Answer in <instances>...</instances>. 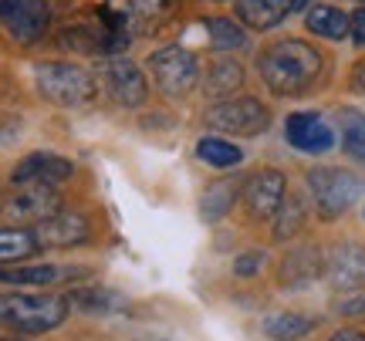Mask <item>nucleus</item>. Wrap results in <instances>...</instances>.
I'll list each match as a JSON object with an SVG mask.
<instances>
[{"instance_id": "nucleus-1", "label": "nucleus", "mask_w": 365, "mask_h": 341, "mask_svg": "<svg viewBox=\"0 0 365 341\" xmlns=\"http://www.w3.org/2000/svg\"><path fill=\"white\" fill-rule=\"evenodd\" d=\"M322 54L304 41H277L257 58L264 85L274 95H304L322 75Z\"/></svg>"}, {"instance_id": "nucleus-2", "label": "nucleus", "mask_w": 365, "mask_h": 341, "mask_svg": "<svg viewBox=\"0 0 365 341\" xmlns=\"http://www.w3.org/2000/svg\"><path fill=\"white\" fill-rule=\"evenodd\" d=\"M68 318V298L58 294H27L11 290L0 294V331L14 335H44Z\"/></svg>"}, {"instance_id": "nucleus-3", "label": "nucleus", "mask_w": 365, "mask_h": 341, "mask_svg": "<svg viewBox=\"0 0 365 341\" xmlns=\"http://www.w3.org/2000/svg\"><path fill=\"white\" fill-rule=\"evenodd\" d=\"M34 85H38V95L48 98L51 105L61 108H81L95 102L98 95V81L91 78L81 65H71V61H44V65L34 68Z\"/></svg>"}, {"instance_id": "nucleus-4", "label": "nucleus", "mask_w": 365, "mask_h": 341, "mask_svg": "<svg viewBox=\"0 0 365 341\" xmlns=\"http://www.w3.org/2000/svg\"><path fill=\"white\" fill-rule=\"evenodd\" d=\"M308 189L314 196V206L325 220H335L345 210H352V203L362 196L365 183L355 172L335 169V166H318L308 172Z\"/></svg>"}, {"instance_id": "nucleus-5", "label": "nucleus", "mask_w": 365, "mask_h": 341, "mask_svg": "<svg viewBox=\"0 0 365 341\" xmlns=\"http://www.w3.org/2000/svg\"><path fill=\"white\" fill-rule=\"evenodd\" d=\"M149 71L156 78L159 92L173 95V98L190 95L196 88V81H200V61L186 48H159V51H153L149 54Z\"/></svg>"}, {"instance_id": "nucleus-6", "label": "nucleus", "mask_w": 365, "mask_h": 341, "mask_svg": "<svg viewBox=\"0 0 365 341\" xmlns=\"http://www.w3.org/2000/svg\"><path fill=\"white\" fill-rule=\"evenodd\" d=\"M267 108L257 98H223L207 108V125L230 135H261L267 129Z\"/></svg>"}, {"instance_id": "nucleus-7", "label": "nucleus", "mask_w": 365, "mask_h": 341, "mask_svg": "<svg viewBox=\"0 0 365 341\" xmlns=\"http://www.w3.org/2000/svg\"><path fill=\"white\" fill-rule=\"evenodd\" d=\"M0 24L17 44H34L51 27L48 0H0Z\"/></svg>"}, {"instance_id": "nucleus-8", "label": "nucleus", "mask_w": 365, "mask_h": 341, "mask_svg": "<svg viewBox=\"0 0 365 341\" xmlns=\"http://www.w3.org/2000/svg\"><path fill=\"white\" fill-rule=\"evenodd\" d=\"M102 88L105 95L122 108H139L149 98V85H145V75L132 61H108L102 68Z\"/></svg>"}, {"instance_id": "nucleus-9", "label": "nucleus", "mask_w": 365, "mask_h": 341, "mask_svg": "<svg viewBox=\"0 0 365 341\" xmlns=\"http://www.w3.org/2000/svg\"><path fill=\"white\" fill-rule=\"evenodd\" d=\"M75 176V162L58 152H31L11 172L14 186H58Z\"/></svg>"}, {"instance_id": "nucleus-10", "label": "nucleus", "mask_w": 365, "mask_h": 341, "mask_svg": "<svg viewBox=\"0 0 365 341\" xmlns=\"http://www.w3.org/2000/svg\"><path fill=\"white\" fill-rule=\"evenodd\" d=\"M287 196V179L277 169H261L250 176V183L244 186V203L254 220H274V213L281 210V203Z\"/></svg>"}, {"instance_id": "nucleus-11", "label": "nucleus", "mask_w": 365, "mask_h": 341, "mask_svg": "<svg viewBox=\"0 0 365 341\" xmlns=\"http://www.w3.org/2000/svg\"><path fill=\"white\" fill-rule=\"evenodd\" d=\"M325 277L335 290H362L365 288V247L362 243H339L328 253Z\"/></svg>"}, {"instance_id": "nucleus-12", "label": "nucleus", "mask_w": 365, "mask_h": 341, "mask_svg": "<svg viewBox=\"0 0 365 341\" xmlns=\"http://www.w3.org/2000/svg\"><path fill=\"white\" fill-rule=\"evenodd\" d=\"M54 213H61V196L54 186H21V193L7 199V216L21 224H41Z\"/></svg>"}, {"instance_id": "nucleus-13", "label": "nucleus", "mask_w": 365, "mask_h": 341, "mask_svg": "<svg viewBox=\"0 0 365 341\" xmlns=\"http://www.w3.org/2000/svg\"><path fill=\"white\" fill-rule=\"evenodd\" d=\"M284 135L298 152H312V156L328 152L335 145V135L328 129V122L322 115H314V112H294V115H287Z\"/></svg>"}, {"instance_id": "nucleus-14", "label": "nucleus", "mask_w": 365, "mask_h": 341, "mask_svg": "<svg viewBox=\"0 0 365 341\" xmlns=\"http://www.w3.org/2000/svg\"><path fill=\"white\" fill-rule=\"evenodd\" d=\"M91 234L88 220L81 213H54L48 220H41L34 226V236H38L41 247H51V250H65V247H78L85 243Z\"/></svg>"}, {"instance_id": "nucleus-15", "label": "nucleus", "mask_w": 365, "mask_h": 341, "mask_svg": "<svg viewBox=\"0 0 365 341\" xmlns=\"http://www.w3.org/2000/svg\"><path fill=\"white\" fill-rule=\"evenodd\" d=\"M298 0H237V17L254 31H271L294 11Z\"/></svg>"}, {"instance_id": "nucleus-16", "label": "nucleus", "mask_w": 365, "mask_h": 341, "mask_svg": "<svg viewBox=\"0 0 365 341\" xmlns=\"http://www.w3.org/2000/svg\"><path fill=\"white\" fill-rule=\"evenodd\" d=\"M322 271H325V261L318 257V250L304 247L287 253L284 267H281V280H284V288H308L312 280H318Z\"/></svg>"}, {"instance_id": "nucleus-17", "label": "nucleus", "mask_w": 365, "mask_h": 341, "mask_svg": "<svg viewBox=\"0 0 365 341\" xmlns=\"http://www.w3.org/2000/svg\"><path fill=\"white\" fill-rule=\"evenodd\" d=\"M304 27L318 34V38H328V41H345L349 38V14L331 7V4H314L308 17H304Z\"/></svg>"}, {"instance_id": "nucleus-18", "label": "nucleus", "mask_w": 365, "mask_h": 341, "mask_svg": "<svg viewBox=\"0 0 365 341\" xmlns=\"http://www.w3.org/2000/svg\"><path fill=\"white\" fill-rule=\"evenodd\" d=\"M75 271L68 267H54V263H38V267H11V271H0V280L17 284V288H48L58 284L61 277H71Z\"/></svg>"}, {"instance_id": "nucleus-19", "label": "nucleus", "mask_w": 365, "mask_h": 341, "mask_svg": "<svg viewBox=\"0 0 365 341\" xmlns=\"http://www.w3.org/2000/svg\"><path fill=\"white\" fill-rule=\"evenodd\" d=\"M314 331V321L304 315H291V311H284V315H274L264 321V335L274 341H301L308 338Z\"/></svg>"}, {"instance_id": "nucleus-20", "label": "nucleus", "mask_w": 365, "mask_h": 341, "mask_svg": "<svg viewBox=\"0 0 365 341\" xmlns=\"http://www.w3.org/2000/svg\"><path fill=\"white\" fill-rule=\"evenodd\" d=\"M41 250L34 230H0V263H21Z\"/></svg>"}, {"instance_id": "nucleus-21", "label": "nucleus", "mask_w": 365, "mask_h": 341, "mask_svg": "<svg viewBox=\"0 0 365 341\" xmlns=\"http://www.w3.org/2000/svg\"><path fill=\"white\" fill-rule=\"evenodd\" d=\"M196 156L203 159L207 166H213V169H230V166H237L244 159V152H240V145L227 142V139L207 135V139L196 142Z\"/></svg>"}, {"instance_id": "nucleus-22", "label": "nucleus", "mask_w": 365, "mask_h": 341, "mask_svg": "<svg viewBox=\"0 0 365 341\" xmlns=\"http://www.w3.org/2000/svg\"><path fill=\"white\" fill-rule=\"evenodd\" d=\"M207 34H210V44H213L217 51H237V48L247 44L244 27H237L234 21H227V17H213V21H207Z\"/></svg>"}, {"instance_id": "nucleus-23", "label": "nucleus", "mask_w": 365, "mask_h": 341, "mask_svg": "<svg viewBox=\"0 0 365 341\" xmlns=\"http://www.w3.org/2000/svg\"><path fill=\"white\" fill-rule=\"evenodd\" d=\"M237 199V183H213L203 193V220H220V216H227L230 213V206H234Z\"/></svg>"}, {"instance_id": "nucleus-24", "label": "nucleus", "mask_w": 365, "mask_h": 341, "mask_svg": "<svg viewBox=\"0 0 365 341\" xmlns=\"http://www.w3.org/2000/svg\"><path fill=\"white\" fill-rule=\"evenodd\" d=\"M240 81H244L240 65H234V61H217L207 75V95H230L240 88Z\"/></svg>"}, {"instance_id": "nucleus-25", "label": "nucleus", "mask_w": 365, "mask_h": 341, "mask_svg": "<svg viewBox=\"0 0 365 341\" xmlns=\"http://www.w3.org/2000/svg\"><path fill=\"white\" fill-rule=\"evenodd\" d=\"M301 224H304V206H301V199L284 196L281 210L274 213V236H277V240H291V236L301 230Z\"/></svg>"}, {"instance_id": "nucleus-26", "label": "nucleus", "mask_w": 365, "mask_h": 341, "mask_svg": "<svg viewBox=\"0 0 365 341\" xmlns=\"http://www.w3.org/2000/svg\"><path fill=\"white\" fill-rule=\"evenodd\" d=\"M341 145L352 159L365 166V115H345L341 122Z\"/></svg>"}, {"instance_id": "nucleus-27", "label": "nucleus", "mask_w": 365, "mask_h": 341, "mask_svg": "<svg viewBox=\"0 0 365 341\" xmlns=\"http://www.w3.org/2000/svg\"><path fill=\"white\" fill-rule=\"evenodd\" d=\"M115 301L108 290H98V288H85V290H75L68 294V304H78L81 311H112L108 304Z\"/></svg>"}, {"instance_id": "nucleus-28", "label": "nucleus", "mask_w": 365, "mask_h": 341, "mask_svg": "<svg viewBox=\"0 0 365 341\" xmlns=\"http://www.w3.org/2000/svg\"><path fill=\"white\" fill-rule=\"evenodd\" d=\"M176 7V0H125V7L122 14L125 17H156V14H166Z\"/></svg>"}, {"instance_id": "nucleus-29", "label": "nucleus", "mask_w": 365, "mask_h": 341, "mask_svg": "<svg viewBox=\"0 0 365 341\" xmlns=\"http://www.w3.org/2000/svg\"><path fill=\"white\" fill-rule=\"evenodd\" d=\"M264 261H267V257H264L261 250H250V253H244V257H237V263H234L237 277H254L264 267Z\"/></svg>"}, {"instance_id": "nucleus-30", "label": "nucleus", "mask_w": 365, "mask_h": 341, "mask_svg": "<svg viewBox=\"0 0 365 341\" xmlns=\"http://www.w3.org/2000/svg\"><path fill=\"white\" fill-rule=\"evenodd\" d=\"M339 311L345 318H359V315H365V290H355L352 298H345V301L339 304Z\"/></svg>"}, {"instance_id": "nucleus-31", "label": "nucleus", "mask_w": 365, "mask_h": 341, "mask_svg": "<svg viewBox=\"0 0 365 341\" xmlns=\"http://www.w3.org/2000/svg\"><path fill=\"white\" fill-rule=\"evenodd\" d=\"M349 34H352L355 44H362V48H365V7H362V11H355L352 17H349Z\"/></svg>"}, {"instance_id": "nucleus-32", "label": "nucleus", "mask_w": 365, "mask_h": 341, "mask_svg": "<svg viewBox=\"0 0 365 341\" xmlns=\"http://www.w3.org/2000/svg\"><path fill=\"white\" fill-rule=\"evenodd\" d=\"M328 341H365V331H359V328H341V331H335Z\"/></svg>"}, {"instance_id": "nucleus-33", "label": "nucleus", "mask_w": 365, "mask_h": 341, "mask_svg": "<svg viewBox=\"0 0 365 341\" xmlns=\"http://www.w3.org/2000/svg\"><path fill=\"white\" fill-rule=\"evenodd\" d=\"M352 88L359 95H365V61H359V68H355V75H352Z\"/></svg>"}, {"instance_id": "nucleus-34", "label": "nucleus", "mask_w": 365, "mask_h": 341, "mask_svg": "<svg viewBox=\"0 0 365 341\" xmlns=\"http://www.w3.org/2000/svg\"><path fill=\"white\" fill-rule=\"evenodd\" d=\"M362 4H365V0H362Z\"/></svg>"}]
</instances>
